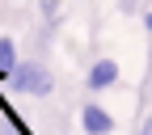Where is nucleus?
<instances>
[{
    "mask_svg": "<svg viewBox=\"0 0 152 135\" xmlns=\"http://www.w3.org/2000/svg\"><path fill=\"white\" fill-rule=\"evenodd\" d=\"M9 85H13L17 93H30V97H51V89H55L51 72H47L42 63H17L13 76H9Z\"/></svg>",
    "mask_w": 152,
    "mask_h": 135,
    "instance_id": "1",
    "label": "nucleus"
},
{
    "mask_svg": "<svg viewBox=\"0 0 152 135\" xmlns=\"http://www.w3.org/2000/svg\"><path fill=\"white\" fill-rule=\"evenodd\" d=\"M80 127H85V135H110L114 131V114H106L97 101H85L80 106Z\"/></svg>",
    "mask_w": 152,
    "mask_h": 135,
    "instance_id": "2",
    "label": "nucleus"
},
{
    "mask_svg": "<svg viewBox=\"0 0 152 135\" xmlns=\"http://www.w3.org/2000/svg\"><path fill=\"white\" fill-rule=\"evenodd\" d=\"M93 93H102V89H110V85H118V63L114 59H97L89 68V80H85Z\"/></svg>",
    "mask_w": 152,
    "mask_h": 135,
    "instance_id": "3",
    "label": "nucleus"
},
{
    "mask_svg": "<svg viewBox=\"0 0 152 135\" xmlns=\"http://www.w3.org/2000/svg\"><path fill=\"white\" fill-rule=\"evenodd\" d=\"M13 68H17V47H13V38H0V72L13 76Z\"/></svg>",
    "mask_w": 152,
    "mask_h": 135,
    "instance_id": "4",
    "label": "nucleus"
},
{
    "mask_svg": "<svg viewBox=\"0 0 152 135\" xmlns=\"http://www.w3.org/2000/svg\"><path fill=\"white\" fill-rule=\"evenodd\" d=\"M38 9H42V17H55L59 13V0H38Z\"/></svg>",
    "mask_w": 152,
    "mask_h": 135,
    "instance_id": "5",
    "label": "nucleus"
},
{
    "mask_svg": "<svg viewBox=\"0 0 152 135\" xmlns=\"http://www.w3.org/2000/svg\"><path fill=\"white\" fill-rule=\"evenodd\" d=\"M118 4H123V13H135V9H140V0H118Z\"/></svg>",
    "mask_w": 152,
    "mask_h": 135,
    "instance_id": "6",
    "label": "nucleus"
},
{
    "mask_svg": "<svg viewBox=\"0 0 152 135\" xmlns=\"http://www.w3.org/2000/svg\"><path fill=\"white\" fill-rule=\"evenodd\" d=\"M140 135H152V118H144V123H140Z\"/></svg>",
    "mask_w": 152,
    "mask_h": 135,
    "instance_id": "7",
    "label": "nucleus"
},
{
    "mask_svg": "<svg viewBox=\"0 0 152 135\" xmlns=\"http://www.w3.org/2000/svg\"><path fill=\"white\" fill-rule=\"evenodd\" d=\"M144 30H148V34H152V9H148V13H144Z\"/></svg>",
    "mask_w": 152,
    "mask_h": 135,
    "instance_id": "8",
    "label": "nucleus"
},
{
    "mask_svg": "<svg viewBox=\"0 0 152 135\" xmlns=\"http://www.w3.org/2000/svg\"><path fill=\"white\" fill-rule=\"evenodd\" d=\"M0 80H9V76H4V72H0Z\"/></svg>",
    "mask_w": 152,
    "mask_h": 135,
    "instance_id": "9",
    "label": "nucleus"
}]
</instances>
